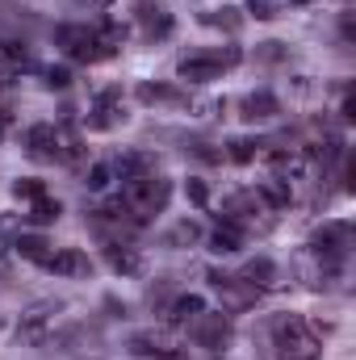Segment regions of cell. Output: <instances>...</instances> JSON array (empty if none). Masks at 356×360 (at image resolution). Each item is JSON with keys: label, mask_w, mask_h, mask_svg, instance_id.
<instances>
[{"label": "cell", "mask_w": 356, "mask_h": 360, "mask_svg": "<svg viewBox=\"0 0 356 360\" xmlns=\"http://www.w3.org/2000/svg\"><path fill=\"white\" fill-rule=\"evenodd\" d=\"M72 84V68H46V89H68Z\"/></svg>", "instance_id": "d6a6232c"}, {"label": "cell", "mask_w": 356, "mask_h": 360, "mask_svg": "<svg viewBox=\"0 0 356 360\" xmlns=\"http://www.w3.org/2000/svg\"><path fill=\"white\" fill-rule=\"evenodd\" d=\"M256 197H260V205H268V210H285L289 201H293V193H289V184L276 176H268L256 184Z\"/></svg>", "instance_id": "603a6c76"}, {"label": "cell", "mask_w": 356, "mask_h": 360, "mask_svg": "<svg viewBox=\"0 0 356 360\" xmlns=\"http://www.w3.org/2000/svg\"><path fill=\"white\" fill-rule=\"evenodd\" d=\"M260 59H285V46H281V42H265Z\"/></svg>", "instance_id": "e575fe53"}, {"label": "cell", "mask_w": 356, "mask_h": 360, "mask_svg": "<svg viewBox=\"0 0 356 360\" xmlns=\"http://www.w3.org/2000/svg\"><path fill=\"white\" fill-rule=\"evenodd\" d=\"M248 13L256 21H272L276 17V0H248Z\"/></svg>", "instance_id": "1f68e13d"}, {"label": "cell", "mask_w": 356, "mask_h": 360, "mask_svg": "<svg viewBox=\"0 0 356 360\" xmlns=\"http://www.w3.org/2000/svg\"><path fill=\"white\" fill-rule=\"evenodd\" d=\"M105 260H109V269L117 272V276H139V272H143V256H139L134 248L117 243V239L105 243Z\"/></svg>", "instance_id": "e0dca14e"}, {"label": "cell", "mask_w": 356, "mask_h": 360, "mask_svg": "<svg viewBox=\"0 0 356 360\" xmlns=\"http://www.w3.org/2000/svg\"><path fill=\"white\" fill-rule=\"evenodd\" d=\"M139 25H143V34L155 42V38H168L172 34V13L164 8V4H151V0H143L139 4Z\"/></svg>", "instance_id": "9a60e30c"}, {"label": "cell", "mask_w": 356, "mask_h": 360, "mask_svg": "<svg viewBox=\"0 0 356 360\" xmlns=\"http://www.w3.org/2000/svg\"><path fill=\"white\" fill-rule=\"evenodd\" d=\"M13 252H17L21 260H34V264H46L55 248H51V243H46L42 235H17V239H13Z\"/></svg>", "instance_id": "7402d4cb"}, {"label": "cell", "mask_w": 356, "mask_h": 360, "mask_svg": "<svg viewBox=\"0 0 356 360\" xmlns=\"http://www.w3.org/2000/svg\"><path fill=\"white\" fill-rule=\"evenodd\" d=\"M184 193H189V201H193V205H205V201H210L205 180H189V184H184Z\"/></svg>", "instance_id": "836d02e7"}, {"label": "cell", "mask_w": 356, "mask_h": 360, "mask_svg": "<svg viewBox=\"0 0 356 360\" xmlns=\"http://www.w3.org/2000/svg\"><path fill=\"white\" fill-rule=\"evenodd\" d=\"M4 130H8V113H0V139H4Z\"/></svg>", "instance_id": "74e56055"}, {"label": "cell", "mask_w": 356, "mask_h": 360, "mask_svg": "<svg viewBox=\"0 0 356 360\" xmlns=\"http://www.w3.org/2000/svg\"><path fill=\"white\" fill-rule=\"evenodd\" d=\"M306 248H310L319 260L344 264V260H348V252H352V226H348V222H323V231H314Z\"/></svg>", "instance_id": "5b68a950"}, {"label": "cell", "mask_w": 356, "mask_h": 360, "mask_svg": "<svg viewBox=\"0 0 356 360\" xmlns=\"http://www.w3.org/2000/svg\"><path fill=\"white\" fill-rule=\"evenodd\" d=\"M96 4H101V8H105V4H113V0H96Z\"/></svg>", "instance_id": "60d3db41"}, {"label": "cell", "mask_w": 356, "mask_h": 360, "mask_svg": "<svg viewBox=\"0 0 356 360\" xmlns=\"http://www.w3.org/2000/svg\"><path fill=\"white\" fill-rule=\"evenodd\" d=\"M243 113V122H272L276 113H281V101L272 96V92H252V96H243V105H239Z\"/></svg>", "instance_id": "ac0fdd59"}, {"label": "cell", "mask_w": 356, "mask_h": 360, "mask_svg": "<svg viewBox=\"0 0 356 360\" xmlns=\"http://www.w3.org/2000/svg\"><path fill=\"white\" fill-rule=\"evenodd\" d=\"M197 155H201L205 164H218V160H222V151H210V143H197Z\"/></svg>", "instance_id": "d590c367"}, {"label": "cell", "mask_w": 356, "mask_h": 360, "mask_svg": "<svg viewBox=\"0 0 356 360\" xmlns=\"http://www.w3.org/2000/svg\"><path fill=\"white\" fill-rule=\"evenodd\" d=\"M201 239V226L193 222V218H184V222H177L172 231H168V248H193Z\"/></svg>", "instance_id": "83f0119b"}, {"label": "cell", "mask_w": 356, "mask_h": 360, "mask_svg": "<svg viewBox=\"0 0 356 360\" xmlns=\"http://www.w3.org/2000/svg\"><path fill=\"white\" fill-rule=\"evenodd\" d=\"M201 310H205V297H201V293H180L177 302L168 306V323H172V327H189Z\"/></svg>", "instance_id": "ffe728a7"}, {"label": "cell", "mask_w": 356, "mask_h": 360, "mask_svg": "<svg viewBox=\"0 0 356 360\" xmlns=\"http://www.w3.org/2000/svg\"><path fill=\"white\" fill-rule=\"evenodd\" d=\"M25 155L38 160V164H51L55 160V126H46V122L30 126L25 130Z\"/></svg>", "instance_id": "2e32d148"}, {"label": "cell", "mask_w": 356, "mask_h": 360, "mask_svg": "<svg viewBox=\"0 0 356 360\" xmlns=\"http://www.w3.org/2000/svg\"><path fill=\"white\" fill-rule=\"evenodd\" d=\"M109 168H113V176L126 184V180L151 176V172H155V155H147V151H122Z\"/></svg>", "instance_id": "5bb4252c"}, {"label": "cell", "mask_w": 356, "mask_h": 360, "mask_svg": "<svg viewBox=\"0 0 356 360\" xmlns=\"http://www.w3.org/2000/svg\"><path fill=\"white\" fill-rule=\"evenodd\" d=\"M268 168H272V176L285 180V184H293V180L306 176V168H310V151H265Z\"/></svg>", "instance_id": "9c48e42d"}, {"label": "cell", "mask_w": 356, "mask_h": 360, "mask_svg": "<svg viewBox=\"0 0 356 360\" xmlns=\"http://www.w3.org/2000/svg\"><path fill=\"white\" fill-rule=\"evenodd\" d=\"M235 281H243L248 289L265 293V289H276V285H281V272H276V264H272L268 256H256V260H248V264H243V272H239Z\"/></svg>", "instance_id": "4fadbf2b"}, {"label": "cell", "mask_w": 356, "mask_h": 360, "mask_svg": "<svg viewBox=\"0 0 356 360\" xmlns=\"http://www.w3.org/2000/svg\"><path fill=\"white\" fill-rule=\"evenodd\" d=\"M239 248H243V231H239V226L218 222V226L210 231V252H214V256H235Z\"/></svg>", "instance_id": "d6986e66"}, {"label": "cell", "mask_w": 356, "mask_h": 360, "mask_svg": "<svg viewBox=\"0 0 356 360\" xmlns=\"http://www.w3.org/2000/svg\"><path fill=\"white\" fill-rule=\"evenodd\" d=\"M243 59V51L239 46H222V51H197V55H184L177 63V76L184 84H210V80H218L227 68H235Z\"/></svg>", "instance_id": "3957f363"}, {"label": "cell", "mask_w": 356, "mask_h": 360, "mask_svg": "<svg viewBox=\"0 0 356 360\" xmlns=\"http://www.w3.org/2000/svg\"><path fill=\"white\" fill-rule=\"evenodd\" d=\"M260 147H265L260 139H248V134H239V139H231V143H227V160L243 168V164H252V160L260 155Z\"/></svg>", "instance_id": "d4e9b609"}, {"label": "cell", "mask_w": 356, "mask_h": 360, "mask_svg": "<svg viewBox=\"0 0 356 360\" xmlns=\"http://www.w3.org/2000/svg\"><path fill=\"white\" fill-rule=\"evenodd\" d=\"M139 101L143 105H180L184 96L177 89H168V84H151V80H143L139 84Z\"/></svg>", "instance_id": "4316f807"}, {"label": "cell", "mask_w": 356, "mask_h": 360, "mask_svg": "<svg viewBox=\"0 0 356 360\" xmlns=\"http://www.w3.org/2000/svg\"><path fill=\"white\" fill-rule=\"evenodd\" d=\"M256 214H260V197H256V188H239V193H231L227 201H222V222H231V226H248V222H256Z\"/></svg>", "instance_id": "ba28073f"}, {"label": "cell", "mask_w": 356, "mask_h": 360, "mask_svg": "<svg viewBox=\"0 0 356 360\" xmlns=\"http://www.w3.org/2000/svg\"><path fill=\"white\" fill-rule=\"evenodd\" d=\"M92 226L126 235V231H134V226H139V218H134V214L126 210V201L117 197V201H105V205H96V210H92Z\"/></svg>", "instance_id": "30bf717a"}, {"label": "cell", "mask_w": 356, "mask_h": 360, "mask_svg": "<svg viewBox=\"0 0 356 360\" xmlns=\"http://www.w3.org/2000/svg\"><path fill=\"white\" fill-rule=\"evenodd\" d=\"M55 160H63V164H80V160H84L80 134H76L72 126H55Z\"/></svg>", "instance_id": "44dd1931"}, {"label": "cell", "mask_w": 356, "mask_h": 360, "mask_svg": "<svg viewBox=\"0 0 356 360\" xmlns=\"http://www.w3.org/2000/svg\"><path fill=\"white\" fill-rule=\"evenodd\" d=\"M59 302H38V306H30L25 314H21V323H17V340L21 344H46V335L55 331V319H59Z\"/></svg>", "instance_id": "8992f818"}, {"label": "cell", "mask_w": 356, "mask_h": 360, "mask_svg": "<svg viewBox=\"0 0 356 360\" xmlns=\"http://www.w3.org/2000/svg\"><path fill=\"white\" fill-rule=\"evenodd\" d=\"M340 30H344V38H348V42L356 38V17H352V13H344V21H340Z\"/></svg>", "instance_id": "8d00e7d4"}, {"label": "cell", "mask_w": 356, "mask_h": 360, "mask_svg": "<svg viewBox=\"0 0 356 360\" xmlns=\"http://www.w3.org/2000/svg\"><path fill=\"white\" fill-rule=\"evenodd\" d=\"M13 197L17 201H38V197H46V184L38 176H21V180H13Z\"/></svg>", "instance_id": "f1b7e54d"}, {"label": "cell", "mask_w": 356, "mask_h": 360, "mask_svg": "<svg viewBox=\"0 0 356 360\" xmlns=\"http://www.w3.org/2000/svg\"><path fill=\"white\" fill-rule=\"evenodd\" d=\"M122 122H126L122 92L117 89L96 92V101H92V109H89V130H113V126H122Z\"/></svg>", "instance_id": "52a82bcc"}, {"label": "cell", "mask_w": 356, "mask_h": 360, "mask_svg": "<svg viewBox=\"0 0 356 360\" xmlns=\"http://www.w3.org/2000/svg\"><path fill=\"white\" fill-rule=\"evenodd\" d=\"M42 269L55 272V276H68V281H80V276L92 272V260L80 252V248H63V252H51V260H46Z\"/></svg>", "instance_id": "7c38bea8"}, {"label": "cell", "mask_w": 356, "mask_h": 360, "mask_svg": "<svg viewBox=\"0 0 356 360\" xmlns=\"http://www.w3.org/2000/svg\"><path fill=\"white\" fill-rule=\"evenodd\" d=\"M17 226H21V214H0V256L13 252V239L21 235Z\"/></svg>", "instance_id": "f546056e"}, {"label": "cell", "mask_w": 356, "mask_h": 360, "mask_svg": "<svg viewBox=\"0 0 356 360\" xmlns=\"http://www.w3.org/2000/svg\"><path fill=\"white\" fill-rule=\"evenodd\" d=\"M59 214H63V205L55 201V197H38V201H30V222L34 226H51V222H59Z\"/></svg>", "instance_id": "484cf974"}, {"label": "cell", "mask_w": 356, "mask_h": 360, "mask_svg": "<svg viewBox=\"0 0 356 360\" xmlns=\"http://www.w3.org/2000/svg\"><path fill=\"white\" fill-rule=\"evenodd\" d=\"M268 340H272V356L276 360H319L323 344L310 331V323L302 314H276L268 323Z\"/></svg>", "instance_id": "6da1fadb"}, {"label": "cell", "mask_w": 356, "mask_h": 360, "mask_svg": "<svg viewBox=\"0 0 356 360\" xmlns=\"http://www.w3.org/2000/svg\"><path fill=\"white\" fill-rule=\"evenodd\" d=\"M84 184H89L92 193H105V188L113 184V168H109V164H92V168H89V180H84Z\"/></svg>", "instance_id": "4dcf8cb0"}, {"label": "cell", "mask_w": 356, "mask_h": 360, "mask_svg": "<svg viewBox=\"0 0 356 360\" xmlns=\"http://www.w3.org/2000/svg\"><path fill=\"white\" fill-rule=\"evenodd\" d=\"M0 63H4V42H0Z\"/></svg>", "instance_id": "ab89813d"}, {"label": "cell", "mask_w": 356, "mask_h": 360, "mask_svg": "<svg viewBox=\"0 0 356 360\" xmlns=\"http://www.w3.org/2000/svg\"><path fill=\"white\" fill-rule=\"evenodd\" d=\"M193 323H197V344H201L205 352H218V348L231 340V319H227V314H205V310H201Z\"/></svg>", "instance_id": "8fae6325"}, {"label": "cell", "mask_w": 356, "mask_h": 360, "mask_svg": "<svg viewBox=\"0 0 356 360\" xmlns=\"http://www.w3.org/2000/svg\"><path fill=\"white\" fill-rule=\"evenodd\" d=\"M201 21H205V25H214V30H227V34H239V30H243V13H239V8H231V4L201 13Z\"/></svg>", "instance_id": "cb8c5ba5"}, {"label": "cell", "mask_w": 356, "mask_h": 360, "mask_svg": "<svg viewBox=\"0 0 356 360\" xmlns=\"http://www.w3.org/2000/svg\"><path fill=\"white\" fill-rule=\"evenodd\" d=\"M168 197H172V180L155 176V172L122 184V201H126V210H130L139 222H147L151 214H160V210L168 205Z\"/></svg>", "instance_id": "7a4b0ae2"}, {"label": "cell", "mask_w": 356, "mask_h": 360, "mask_svg": "<svg viewBox=\"0 0 356 360\" xmlns=\"http://www.w3.org/2000/svg\"><path fill=\"white\" fill-rule=\"evenodd\" d=\"M55 42H59L72 59H80V63H101V59L113 55V46H109L96 30H89V25H59V30H55Z\"/></svg>", "instance_id": "277c9868"}, {"label": "cell", "mask_w": 356, "mask_h": 360, "mask_svg": "<svg viewBox=\"0 0 356 360\" xmlns=\"http://www.w3.org/2000/svg\"><path fill=\"white\" fill-rule=\"evenodd\" d=\"M289 4H310V0H289Z\"/></svg>", "instance_id": "f35d334b"}]
</instances>
